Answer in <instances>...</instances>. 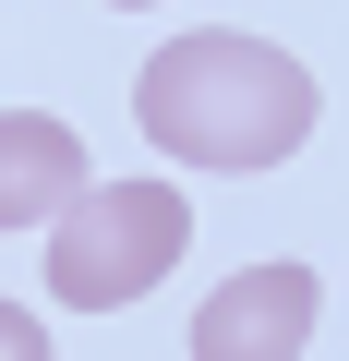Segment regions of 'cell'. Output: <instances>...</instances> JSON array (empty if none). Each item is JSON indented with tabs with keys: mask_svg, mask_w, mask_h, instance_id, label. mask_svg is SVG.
<instances>
[{
	"mask_svg": "<svg viewBox=\"0 0 349 361\" xmlns=\"http://www.w3.org/2000/svg\"><path fill=\"white\" fill-rule=\"evenodd\" d=\"M133 121H145L157 157H181L205 180H253V169H277V157L313 145L325 97H313V73L277 37H229L217 25V37H169L133 73Z\"/></svg>",
	"mask_w": 349,
	"mask_h": 361,
	"instance_id": "obj_1",
	"label": "cell"
},
{
	"mask_svg": "<svg viewBox=\"0 0 349 361\" xmlns=\"http://www.w3.org/2000/svg\"><path fill=\"white\" fill-rule=\"evenodd\" d=\"M181 241H193L181 180H85V193L49 217V301L121 313V301H145L169 265H181Z\"/></svg>",
	"mask_w": 349,
	"mask_h": 361,
	"instance_id": "obj_2",
	"label": "cell"
},
{
	"mask_svg": "<svg viewBox=\"0 0 349 361\" xmlns=\"http://www.w3.org/2000/svg\"><path fill=\"white\" fill-rule=\"evenodd\" d=\"M313 313H325L313 265H241V277L205 289L193 361H301V349H313Z\"/></svg>",
	"mask_w": 349,
	"mask_h": 361,
	"instance_id": "obj_3",
	"label": "cell"
},
{
	"mask_svg": "<svg viewBox=\"0 0 349 361\" xmlns=\"http://www.w3.org/2000/svg\"><path fill=\"white\" fill-rule=\"evenodd\" d=\"M85 180H97V169H85V133H73V121H49V109H0V229H25V217L49 229Z\"/></svg>",
	"mask_w": 349,
	"mask_h": 361,
	"instance_id": "obj_4",
	"label": "cell"
},
{
	"mask_svg": "<svg viewBox=\"0 0 349 361\" xmlns=\"http://www.w3.org/2000/svg\"><path fill=\"white\" fill-rule=\"evenodd\" d=\"M0 361H61L49 349V313H25L13 289H0Z\"/></svg>",
	"mask_w": 349,
	"mask_h": 361,
	"instance_id": "obj_5",
	"label": "cell"
},
{
	"mask_svg": "<svg viewBox=\"0 0 349 361\" xmlns=\"http://www.w3.org/2000/svg\"><path fill=\"white\" fill-rule=\"evenodd\" d=\"M109 13H157V0H109Z\"/></svg>",
	"mask_w": 349,
	"mask_h": 361,
	"instance_id": "obj_6",
	"label": "cell"
}]
</instances>
